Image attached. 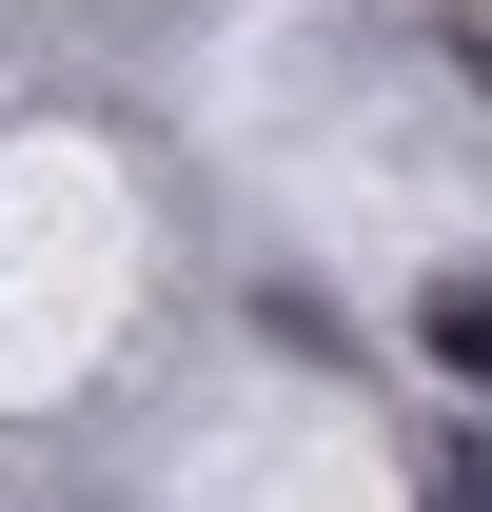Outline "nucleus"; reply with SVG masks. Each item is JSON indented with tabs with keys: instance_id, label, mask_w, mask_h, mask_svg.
<instances>
[{
	"instance_id": "2",
	"label": "nucleus",
	"mask_w": 492,
	"mask_h": 512,
	"mask_svg": "<svg viewBox=\"0 0 492 512\" xmlns=\"http://www.w3.org/2000/svg\"><path fill=\"white\" fill-rule=\"evenodd\" d=\"M433 512H492V434H453V453H433Z\"/></svg>"
},
{
	"instance_id": "1",
	"label": "nucleus",
	"mask_w": 492,
	"mask_h": 512,
	"mask_svg": "<svg viewBox=\"0 0 492 512\" xmlns=\"http://www.w3.org/2000/svg\"><path fill=\"white\" fill-rule=\"evenodd\" d=\"M414 355L453 394H492V256H433V276H414Z\"/></svg>"
}]
</instances>
